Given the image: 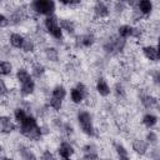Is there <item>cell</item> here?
<instances>
[{
    "label": "cell",
    "instance_id": "obj_1",
    "mask_svg": "<svg viewBox=\"0 0 160 160\" xmlns=\"http://www.w3.org/2000/svg\"><path fill=\"white\" fill-rule=\"evenodd\" d=\"M18 131L19 134L25 138L30 142H39L44 138V128L39 124L38 116H35L32 112H29L26 119L18 125Z\"/></svg>",
    "mask_w": 160,
    "mask_h": 160
},
{
    "label": "cell",
    "instance_id": "obj_2",
    "mask_svg": "<svg viewBox=\"0 0 160 160\" xmlns=\"http://www.w3.org/2000/svg\"><path fill=\"white\" fill-rule=\"evenodd\" d=\"M76 122L80 129V131L88 136V138H95L96 136V129L94 124V116L92 114L86 109H79L76 111Z\"/></svg>",
    "mask_w": 160,
    "mask_h": 160
},
{
    "label": "cell",
    "instance_id": "obj_3",
    "mask_svg": "<svg viewBox=\"0 0 160 160\" xmlns=\"http://www.w3.org/2000/svg\"><path fill=\"white\" fill-rule=\"evenodd\" d=\"M128 46V41L119 38L116 34L109 35L102 42V51L108 56H119L121 55Z\"/></svg>",
    "mask_w": 160,
    "mask_h": 160
},
{
    "label": "cell",
    "instance_id": "obj_4",
    "mask_svg": "<svg viewBox=\"0 0 160 160\" xmlns=\"http://www.w3.org/2000/svg\"><path fill=\"white\" fill-rule=\"evenodd\" d=\"M28 10L30 14L46 18L50 15H55L56 2L52 0H34L29 4Z\"/></svg>",
    "mask_w": 160,
    "mask_h": 160
},
{
    "label": "cell",
    "instance_id": "obj_5",
    "mask_svg": "<svg viewBox=\"0 0 160 160\" xmlns=\"http://www.w3.org/2000/svg\"><path fill=\"white\" fill-rule=\"evenodd\" d=\"M42 28H44L45 32L55 41L60 42L64 40V32L59 26V18L56 15H50V16L44 18Z\"/></svg>",
    "mask_w": 160,
    "mask_h": 160
},
{
    "label": "cell",
    "instance_id": "obj_6",
    "mask_svg": "<svg viewBox=\"0 0 160 160\" xmlns=\"http://www.w3.org/2000/svg\"><path fill=\"white\" fill-rule=\"evenodd\" d=\"M90 98V91L89 88L85 82L82 81H78L74 86L70 88L69 90V99L71 101V104L74 105H81L85 102V100H88Z\"/></svg>",
    "mask_w": 160,
    "mask_h": 160
},
{
    "label": "cell",
    "instance_id": "obj_7",
    "mask_svg": "<svg viewBox=\"0 0 160 160\" xmlns=\"http://www.w3.org/2000/svg\"><path fill=\"white\" fill-rule=\"evenodd\" d=\"M8 18H9L10 25H12V26L22 25L29 19V10H28V8L18 5V6L12 8L11 10H9Z\"/></svg>",
    "mask_w": 160,
    "mask_h": 160
},
{
    "label": "cell",
    "instance_id": "obj_8",
    "mask_svg": "<svg viewBox=\"0 0 160 160\" xmlns=\"http://www.w3.org/2000/svg\"><path fill=\"white\" fill-rule=\"evenodd\" d=\"M96 42V35L92 31L76 34L74 36V45L76 49H90Z\"/></svg>",
    "mask_w": 160,
    "mask_h": 160
},
{
    "label": "cell",
    "instance_id": "obj_9",
    "mask_svg": "<svg viewBox=\"0 0 160 160\" xmlns=\"http://www.w3.org/2000/svg\"><path fill=\"white\" fill-rule=\"evenodd\" d=\"M92 15L96 20H106L111 15V8L105 1H95L92 4Z\"/></svg>",
    "mask_w": 160,
    "mask_h": 160
},
{
    "label": "cell",
    "instance_id": "obj_10",
    "mask_svg": "<svg viewBox=\"0 0 160 160\" xmlns=\"http://www.w3.org/2000/svg\"><path fill=\"white\" fill-rule=\"evenodd\" d=\"M76 150H75V146L68 140H61L58 146H56V155L61 159V160H66V159H71L74 155H75Z\"/></svg>",
    "mask_w": 160,
    "mask_h": 160
},
{
    "label": "cell",
    "instance_id": "obj_11",
    "mask_svg": "<svg viewBox=\"0 0 160 160\" xmlns=\"http://www.w3.org/2000/svg\"><path fill=\"white\" fill-rule=\"evenodd\" d=\"M18 130V125L12 120V118L8 114H0V134L1 135H11Z\"/></svg>",
    "mask_w": 160,
    "mask_h": 160
},
{
    "label": "cell",
    "instance_id": "obj_12",
    "mask_svg": "<svg viewBox=\"0 0 160 160\" xmlns=\"http://www.w3.org/2000/svg\"><path fill=\"white\" fill-rule=\"evenodd\" d=\"M139 101L141 104V106L144 109H146L148 111L155 110L159 108V99L156 95L151 94V92H141L139 95Z\"/></svg>",
    "mask_w": 160,
    "mask_h": 160
},
{
    "label": "cell",
    "instance_id": "obj_13",
    "mask_svg": "<svg viewBox=\"0 0 160 160\" xmlns=\"http://www.w3.org/2000/svg\"><path fill=\"white\" fill-rule=\"evenodd\" d=\"M141 55L150 62L158 64L160 55H159V48L156 44H146L141 46Z\"/></svg>",
    "mask_w": 160,
    "mask_h": 160
},
{
    "label": "cell",
    "instance_id": "obj_14",
    "mask_svg": "<svg viewBox=\"0 0 160 160\" xmlns=\"http://www.w3.org/2000/svg\"><path fill=\"white\" fill-rule=\"evenodd\" d=\"M135 9L142 16V19L150 18L155 10V5L151 0H140L135 2Z\"/></svg>",
    "mask_w": 160,
    "mask_h": 160
},
{
    "label": "cell",
    "instance_id": "obj_15",
    "mask_svg": "<svg viewBox=\"0 0 160 160\" xmlns=\"http://www.w3.org/2000/svg\"><path fill=\"white\" fill-rule=\"evenodd\" d=\"M95 91L100 98H109L111 95V85L104 76H99L95 80Z\"/></svg>",
    "mask_w": 160,
    "mask_h": 160
},
{
    "label": "cell",
    "instance_id": "obj_16",
    "mask_svg": "<svg viewBox=\"0 0 160 160\" xmlns=\"http://www.w3.org/2000/svg\"><path fill=\"white\" fill-rule=\"evenodd\" d=\"M81 154L82 160H100L99 149L92 142H86L81 146Z\"/></svg>",
    "mask_w": 160,
    "mask_h": 160
},
{
    "label": "cell",
    "instance_id": "obj_17",
    "mask_svg": "<svg viewBox=\"0 0 160 160\" xmlns=\"http://www.w3.org/2000/svg\"><path fill=\"white\" fill-rule=\"evenodd\" d=\"M59 26L62 30L64 35L66 34L68 36L74 38L78 34L76 32V22L70 18H59Z\"/></svg>",
    "mask_w": 160,
    "mask_h": 160
},
{
    "label": "cell",
    "instance_id": "obj_18",
    "mask_svg": "<svg viewBox=\"0 0 160 160\" xmlns=\"http://www.w3.org/2000/svg\"><path fill=\"white\" fill-rule=\"evenodd\" d=\"M18 91H19V95L21 98H30L35 94L36 91V81L31 78L30 80L22 82V84H19V88H18Z\"/></svg>",
    "mask_w": 160,
    "mask_h": 160
},
{
    "label": "cell",
    "instance_id": "obj_19",
    "mask_svg": "<svg viewBox=\"0 0 160 160\" xmlns=\"http://www.w3.org/2000/svg\"><path fill=\"white\" fill-rule=\"evenodd\" d=\"M131 150L138 155V156H146L149 152V145L144 139L135 138L131 140Z\"/></svg>",
    "mask_w": 160,
    "mask_h": 160
},
{
    "label": "cell",
    "instance_id": "obj_20",
    "mask_svg": "<svg viewBox=\"0 0 160 160\" xmlns=\"http://www.w3.org/2000/svg\"><path fill=\"white\" fill-rule=\"evenodd\" d=\"M16 151H18L20 160H39V158L34 152V150L26 144H19L16 148Z\"/></svg>",
    "mask_w": 160,
    "mask_h": 160
},
{
    "label": "cell",
    "instance_id": "obj_21",
    "mask_svg": "<svg viewBox=\"0 0 160 160\" xmlns=\"http://www.w3.org/2000/svg\"><path fill=\"white\" fill-rule=\"evenodd\" d=\"M141 125L148 129V130H152L154 128H156L158 122H159V116L152 112V111H146L142 116H141Z\"/></svg>",
    "mask_w": 160,
    "mask_h": 160
},
{
    "label": "cell",
    "instance_id": "obj_22",
    "mask_svg": "<svg viewBox=\"0 0 160 160\" xmlns=\"http://www.w3.org/2000/svg\"><path fill=\"white\" fill-rule=\"evenodd\" d=\"M24 40H25V35L22 32H19V31H12L8 36L9 45L12 49H15V50H21L22 44H24Z\"/></svg>",
    "mask_w": 160,
    "mask_h": 160
},
{
    "label": "cell",
    "instance_id": "obj_23",
    "mask_svg": "<svg viewBox=\"0 0 160 160\" xmlns=\"http://www.w3.org/2000/svg\"><path fill=\"white\" fill-rule=\"evenodd\" d=\"M42 55L44 58L49 61V62H59L60 61V51L56 46H52V45H46L44 49H42Z\"/></svg>",
    "mask_w": 160,
    "mask_h": 160
},
{
    "label": "cell",
    "instance_id": "obj_24",
    "mask_svg": "<svg viewBox=\"0 0 160 160\" xmlns=\"http://www.w3.org/2000/svg\"><path fill=\"white\" fill-rule=\"evenodd\" d=\"M116 35L124 40H129V39H132V35H134V25L132 24H120L118 28H116Z\"/></svg>",
    "mask_w": 160,
    "mask_h": 160
},
{
    "label": "cell",
    "instance_id": "obj_25",
    "mask_svg": "<svg viewBox=\"0 0 160 160\" xmlns=\"http://www.w3.org/2000/svg\"><path fill=\"white\" fill-rule=\"evenodd\" d=\"M111 94H114V96L119 101H122V100L126 99L128 91H126V88L122 84V81H116L114 84V86H111Z\"/></svg>",
    "mask_w": 160,
    "mask_h": 160
},
{
    "label": "cell",
    "instance_id": "obj_26",
    "mask_svg": "<svg viewBox=\"0 0 160 160\" xmlns=\"http://www.w3.org/2000/svg\"><path fill=\"white\" fill-rule=\"evenodd\" d=\"M30 74L32 79H41L46 74V66L40 61H34L30 66Z\"/></svg>",
    "mask_w": 160,
    "mask_h": 160
},
{
    "label": "cell",
    "instance_id": "obj_27",
    "mask_svg": "<svg viewBox=\"0 0 160 160\" xmlns=\"http://www.w3.org/2000/svg\"><path fill=\"white\" fill-rule=\"evenodd\" d=\"M28 115H29V111H28V109H26L25 106H22V105H18V106H15L14 110H12V120L15 121L16 125L21 124V122L26 119Z\"/></svg>",
    "mask_w": 160,
    "mask_h": 160
},
{
    "label": "cell",
    "instance_id": "obj_28",
    "mask_svg": "<svg viewBox=\"0 0 160 160\" xmlns=\"http://www.w3.org/2000/svg\"><path fill=\"white\" fill-rule=\"evenodd\" d=\"M14 75H15V81L18 84H22V82H25V81H28V80H30L32 78L31 74H30V70L26 66H19V68H16Z\"/></svg>",
    "mask_w": 160,
    "mask_h": 160
},
{
    "label": "cell",
    "instance_id": "obj_29",
    "mask_svg": "<svg viewBox=\"0 0 160 160\" xmlns=\"http://www.w3.org/2000/svg\"><path fill=\"white\" fill-rule=\"evenodd\" d=\"M50 96H52V98H56V99H60V100H65L66 99V96H68V89H66V86L64 85V84H55L52 88H51V90H50Z\"/></svg>",
    "mask_w": 160,
    "mask_h": 160
},
{
    "label": "cell",
    "instance_id": "obj_30",
    "mask_svg": "<svg viewBox=\"0 0 160 160\" xmlns=\"http://www.w3.org/2000/svg\"><path fill=\"white\" fill-rule=\"evenodd\" d=\"M21 51L25 55H32L36 51V41H35V39L31 38V36H25V40H24Z\"/></svg>",
    "mask_w": 160,
    "mask_h": 160
},
{
    "label": "cell",
    "instance_id": "obj_31",
    "mask_svg": "<svg viewBox=\"0 0 160 160\" xmlns=\"http://www.w3.org/2000/svg\"><path fill=\"white\" fill-rule=\"evenodd\" d=\"M14 65L8 59H0V78H6L12 75Z\"/></svg>",
    "mask_w": 160,
    "mask_h": 160
},
{
    "label": "cell",
    "instance_id": "obj_32",
    "mask_svg": "<svg viewBox=\"0 0 160 160\" xmlns=\"http://www.w3.org/2000/svg\"><path fill=\"white\" fill-rule=\"evenodd\" d=\"M46 106L48 109H51L52 111L55 112H60L62 110V106H64V101L60 100V99H56V98H52V96H49L48 100H46Z\"/></svg>",
    "mask_w": 160,
    "mask_h": 160
},
{
    "label": "cell",
    "instance_id": "obj_33",
    "mask_svg": "<svg viewBox=\"0 0 160 160\" xmlns=\"http://www.w3.org/2000/svg\"><path fill=\"white\" fill-rule=\"evenodd\" d=\"M144 140L146 141V144L152 148V146H158V142H159V134L155 131V130H148L145 136H144Z\"/></svg>",
    "mask_w": 160,
    "mask_h": 160
},
{
    "label": "cell",
    "instance_id": "obj_34",
    "mask_svg": "<svg viewBox=\"0 0 160 160\" xmlns=\"http://www.w3.org/2000/svg\"><path fill=\"white\" fill-rule=\"evenodd\" d=\"M111 8V11L116 12L118 15H121L124 12H126L129 10V6H128V2H124V1H116V2H112L110 5Z\"/></svg>",
    "mask_w": 160,
    "mask_h": 160
},
{
    "label": "cell",
    "instance_id": "obj_35",
    "mask_svg": "<svg viewBox=\"0 0 160 160\" xmlns=\"http://www.w3.org/2000/svg\"><path fill=\"white\" fill-rule=\"evenodd\" d=\"M112 149H114L115 154L118 155V158L119 156H126V155H129L128 148L122 142H120V141H114L112 142Z\"/></svg>",
    "mask_w": 160,
    "mask_h": 160
},
{
    "label": "cell",
    "instance_id": "obj_36",
    "mask_svg": "<svg viewBox=\"0 0 160 160\" xmlns=\"http://www.w3.org/2000/svg\"><path fill=\"white\" fill-rule=\"evenodd\" d=\"M10 88L4 78H0V98H8L10 95Z\"/></svg>",
    "mask_w": 160,
    "mask_h": 160
},
{
    "label": "cell",
    "instance_id": "obj_37",
    "mask_svg": "<svg viewBox=\"0 0 160 160\" xmlns=\"http://www.w3.org/2000/svg\"><path fill=\"white\" fill-rule=\"evenodd\" d=\"M59 4L61 5V6H66V8H76V6H81L82 5V2L81 1H79V0H61V1H59Z\"/></svg>",
    "mask_w": 160,
    "mask_h": 160
},
{
    "label": "cell",
    "instance_id": "obj_38",
    "mask_svg": "<svg viewBox=\"0 0 160 160\" xmlns=\"http://www.w3.org/2000/svg\"><path fill=\"white\" fill-rule=\"evenodd\" d=\"M150 78H151V82L154 84V86L158 88V86H159V81H160V72H159V69H158V68L151 71Z\"/></svg>",
    "mask_w": 160,
    "mask_h": 160
},
{
    "label": "cell",
    "instance_id": "obj_39",
    "mask_svg": "<svg viewBox=\"0 0 160 160\" xmlns=\"http://www.w3.org/2000/svg\"><path fill=\"white\" fill-rule=\"evenodd\" d=\"M41 160H56V156L50 149H45L41 152Z\"/></svg>",
    "mask_w": 160,
    "mask_h": 160
},
{
    "label": "cell",
    "instance_id": "obj_40",
    "mask_svg": "<svg viewBox=\"0 0 160 160\" xmlns=\"http://www.w3.org/2000/svg\"><path fill=\"white\" fill-rule=\"evenodd\" d=\"M8 26H10V22H9V18L5 12L0 11V29H6Z\"/></svg>",
    "mask_w": 160,
    "mask_h": 160
},
{
    "label": "cell",
    "instance_id": "obj_41",
    "mask_svg": "<svg viewBox=\"0 0 160 160\" xmlns=\"http://www.w3.org/2000/svg\"><path fill=\"white\" fill-rule=\"evenodd\" d=\"M150 160H160V154H159V148L158 146H152V149L149 150L148 152Z\"/></svg>",
    "mask_w": 160,
    "mask_h": 160
},
{
    "label": "cell",
    "instance_id": "obj_42",
    "mask_svg": "<svg viewBox=\"0 0 160 160\" xmlns=\"http://www.w3.org/2000/svg\"><path fill=\"white\" fill-rule=\"evenodd\" d=\"M118 160H132V159H131L129 155H126V156H119Z\"/></svg>",
    "mask_w": 160,
    "mask_h": 160
},
{
    "label": "cell",
    "instance_id": "obj_43",
    "mask_svg": "<svg viewBox=\"0 0 160 160\" xmlns=\"http://www.w3.org/2000/svg\"><path fill=\"white\" fill-rule=\"evenodd\" d=\"M1 160H15L14 158H11V156H2L1 158Z\"/></svg>",
    "mask_w": 160,
    "mask_h": 160
},
{
    "label": "cell",
    "instance_id": "obj_44",
    "mask_svg": "<svg viewBox=\"0 0 160 160\" xmlns=\"http://www.w3.org/2000/svg\"><path fill=\"white\" fill-rule=\"evenodd\" d=\"M2 151H4V146H2V144L0 142V156H1V154H2Z\"/></svg>",
    "mask_w": 160,
    "mask_h": 160
},
{
    "label": "cell",
    "instance_id": "obj_45",
    "mask_svg": "<svg viewBox=\"0 0 160 160\" xmlns=\"http://www.w3.org/2000/svg\"><path fill=\"white\" fill-rule=\"evenodd\" d=\"M102 160H111V159H109V158H106V159H102Z\"/></svg>",
    "mask_w": 160,
    "mask_h": 160
},
{
    "label": "cell",
    "instance_id": "obj_46",
    "mask_svg": "<svg viewBox=\"0 0 160 160\" xmlns=\"http://www.w3.org/2000/svg\"><path fill=\"white\" fill-rule=\"evenodd\" d=\"M66 160H75V159H72V158H71V159H66Z\"/></svg>",
    "mask_w": 160,
    "mask_h": 160
}]
</instances>
